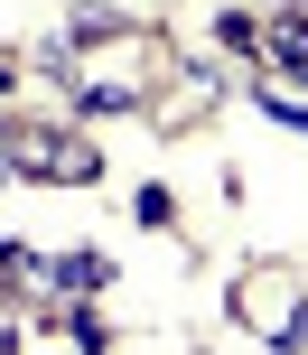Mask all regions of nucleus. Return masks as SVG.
I'll return each mask as SVG.
<instances>
[{
  "instance_id": "1",
  "label": "nucleus",
  "mask_w": 308,
  "mask_h": 355,
  "mask_svg": "<svg viewBox=\"0 0 308 355\" xmlns=\"http://www.w3.org/2000/svg\"><path fill=\"white\" fill-rule=\"evenodd\" d=\"M0 159L19 178H56V187H84L103 178V150L75 141V131H37V122H0Z\"/></svg>"
},
{
  "instance_id": "2",
  "label": "nucleus",
  "mask_w": 308,
  "mask_h": 355,
  "mask_svg": "<svg viewBox=\"0 0 308 355\" xmlns=\"http://www.w3.org/2000/svg\"><path fill=\"white\" fill-rule=\"evenodd\" d=\"M234 318L253 327V337L290 346V327L308 318V300H299V281H290V271H253V281H234Z\"/></svg>"
},
{
  "instance_id": "3",
  "label": "nucleus",
  "mask_w": 308,
  "mask_h": 355,
  "mask_svg": "<svg viewBox=\"0 0 308 355\" xmlns=\"http://www.w3.org/2000/svg\"><path fill=\"white\" fill-rule=\"evenodd\" d=\"M103 281H112L103 252H47V290H56V300H93Z\"/></svg>"
},
{
  "instance_id": "4",
  "label": "nucleus",
  "mask_w": 308,
  "mask_h": 355,
  "mask_svg": "<svg viewBox=\"0 0 308 355\" xmlns=\"http://www.w3.org/2000/svg\"><path fill=\"white\" fill-rule=\"evenodd\" d=\"M253 47L271 56L280 75H299V66H308V10H280L271 28H253Z\"/></svg>"
},
{
  "instance_id": "5",
  "label": "nucleus",
  "mask_w": 308,
  "mask_h": 355,
  "mask_svg": "<svg viewBox=\"0 0 308 355\" xmlns=\"http://www.w3.org/2000/svg\"><path fill=\"white\" fill-rule=\"evenodd\" d=\"M262 112H271V122H290V131H308V103H299V94H280L271 75H262Z\"/></svg>"
},
{
  "instance_id": "6",
  "label": "nucleus",
  "mask_w": 308,
  "mask_h": 355,
  "mask_svg": "<svg viewBox=\"0 0 308 355\" xmlns=\"http://www.w3.org/2000/svg\"><path fill=\"white\" fill-rule=\"evenodd\" d=\"M131 206H141V225H178V196H168V187H141Z\"/></svg>"
},
{
  "instance_id": "7",
  "label": "nucleus",
  "mask_w": 308,
  "mask_h": 355,
  "mask_svg": "<svg viewBox=\"0 0 308 355\" xmlns=\"http://www.w3.org/2000/svg\"><path fill=\"white\" fill-rule=\"evenodd\" d=\"M0 355H19V318H10V309H0Z\"/></svg>"
},
{
  "instance_id": "8",
  "label": "nucleus",
  "mask_w": 308,
  "mask_h": 355,
  "mask_svg": "<svg viewBox=\"0 0 308 355\" xmlns=\"http://www.w3.org/2000/svg\"><path fill=\"white\" fill-rule=\"evenodd\" d=\"M290 346H308V318H299V327H290Z\"/></svg>"
},
{
  "instance_id": "9",
  "label": "nucleus",
  "mask_w": 308,
  "mask_h": 355,
  "mask_svg": "<svg viewBox=\"0 0 308 355\" xmlns=\"http://www.w3.org/2000/svg\"><path fill=\"white\" fill-rule=\"evenodd\" d=\"M0 178H10V159H0Z\"/></svg>"
},
{
  "instance_id": "10",
  "label": "nucleus",
  "mask_w": 308,
  "mask_h": 355,
  "mask_svg": "<svg viewBox=\"0 0 308 355\" xmlns=\"http://www.w3.org/2000/svg\"><path fill=\"white\" fill-rule=\"evenodd\" d=\"M299 85H308V66H299Z\"/></svg>"
}]
</instances>
